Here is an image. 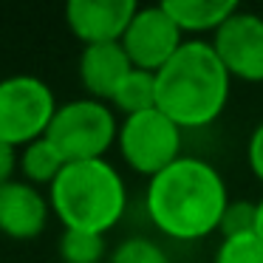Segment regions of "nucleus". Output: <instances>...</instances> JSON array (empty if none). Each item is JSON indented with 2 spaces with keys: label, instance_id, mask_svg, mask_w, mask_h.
Returning <instances> with one entry per match:
<instances>
[{
  "label": "nucleus",
  "instance_id": "f257e3e1",
  "mask_svg": "<svg viewBox=\"0 0 263 263\" xmlns=\"http://www.w3.org/2000/svg\"><path fill=\"white\" fill-rule=\"evenodd\" d=\"M221 170L198 156H181L153 176L144 190V212L156 232L178 243H195L221 229L229 206Z\"/></svg>",
  "mask_w": 263,
  "mask_h": 263
},
{
  "label": "nucleus",
  "instance_id": "f03ea898",
  "mask_svg": "<svg viewBox=\"0 0 263 263\" xmlns=\"http://www.w3.org/2000/svg\"><path fill=\"white\" fill-rule=\"evenodd\" d=\"M232 77L210 40H184L156 71V108L181 130H204L227 110Z\"/></svg>",
  "mask_w": 263,
  "mask_h": 263
},
{
  "label": "nucleus",
  "instance_id": "7ed1b4c3",
  "mask_svg": "<svg viewBox=\"0 0 263 263\" xmlns=\"http://www.w3.org/2000/svg\"><path fill=\"white\" fill-rule=\"evenodd\" d=\"M46 193L63 229L108 235L127 212V184L108 159L71 161Z\"/></svg>",
  "mask_w": 263,
  "mask_h": 263
},
{
  "label": "nucleus",
  "instance_id": "20e7f679",
  "mask_svg": "<svg viewBox=\"0 0 263 263\" xmlns=\"http://www.w3.org/2000/svg\"><path fill=\"white\" fill-rule=\"evenodd\" d=\"M116 136H119L116 110L108 102L91 97L63 102L46 130V139L60 150L65 164L105 159L110 147H116Z\"/></svg>",
  "mask_w": 263,
  "mask_h": 263
},
{
  "label": "nucleus",
  "instance_id": "39448f33",
  "mask_svg": "<svg viewBox=\"0 0 263 263\" xmlns=\"http://www.w3.org/2000/svg\"><path fill=\"white\" fill-rule=\"evenodd\" d=\"M60 102L51 85L34 74L0 80V142L26 147L46 136Z\"/></svg>",
  "mask_w": 263,
  "mask_h": 263
},
{
  "label": "nucleus",
  "instance_id": "423d86ee",
  "mask_svg": "<svg viewBox=\"0 0 263 263\" xmlns=\"http://www.w3.org/2000/svg\"><path fill=\"white\" fill-rule=\"evenodd\" d=\"M181 133V127L173 119H167L159 108H150L133 116H122L116 150L133 173L150 181L153 176H159L161 170H167L173 161L184 156Z\"/></svg>",
  "mask_w": 263,
  "mask_h": 263
},
{
  "label": "nucleus",
  "instance_id": "0eeeda50",
  "mask_svg": "<svg viewBox=\"0 0 263 263\" xmlns=\"http://www.w3.org/2000/svg\"><path fill=\"white\" fill-rule=\"evenodd\" d=\"M184 40L187 37L173 23L167 9L161 3H156V6L136 9L125 37H122V48H125L133 68L156 74L161 65H167L173 60V54L184 46Z\"/></svg>",
  "mask_w": 263,
  "mask_h": 263
},
{
  "label": "nucleus",
  "instance_id": "6e6552de",
  "mask_svg": "<svg viewBox=\"0 0 263 263\" xmlns=\"http://www.w3.org/2000/svg\"><path fill=\"white\" fill-rule=\"evenodd\" d=\"M212 48L232 80L257 85L263 82V17L238 9L212 34Z\"/></svg>",
  "mask_w": 263,
  "mask_h": 263
},
{
  "label": "nucleus",
  "instance_id": "1a4fd4ad",
  "mask_svg": "<svg viewBox=\"0 0 263 263\" xmlns=\"http://www.w3.org/2000/svg\"><path fill=\"white\" fill-rule=\"evenodd\" d=\"M136 9V0H71L65 6V26L82 46L122 43Z\"/></svg>",
  "mask_w": 263,
  "mask_h": 263
},
{
  "label": "nucleus",
  "instance_id": "9d476101",
  "mask_svg": "<svg viewBox=\"0 0 263 263\" xmlns=\"http://www.w3.org/2000/svg\"><path fill=\"white\" fill-rule=\"evenodd\" d=\"M51 204L48 193L40 187L14 178L0 187V235L12 240H34L46 232Z\"/></svg>",
  "mask_w": 263,
  "mask_h": 263
},
{
  "label": "nucleus",
  "instance_id": "9b49d317",
  "mask_svg": "<svg viewBox=\"0 0 263 263\" xmlns=\"http://www.w3.org/2000/svg\"><path fill=\"white\" fill-rule=\"evenodd\" d=\"M130 60H127L122 43H99V46H82L80 63V82L85 88V97L108 102L122 77L130 71Z\"/></svg>",
  "mask_w": 263,
  "mask_h": 263
},
{
  "label": "nucleus",
  "instance_id": "f8f14e48",
  "mask_svg": "<svg viewBox=\"0 0 263 263\" xmlns=\"http://www.w3.org/2000/svg\"><path fill=\"white\" fill-rule=\"evenodd\" d=\"M161 6L181 29V34H190L193 40H201V34H215L240 9L235 0H164Z\"/></svg>",
  "mask_w": 263,
  "mask_h": 263
},
{
  "label": "nucleus",
  "instance_id": "ddd939ff",
  "mask_svg": "<svg viewBox=\"0 0 263 263\" xmlns=\"http://www.w3.org/2000/svg\"><path fill=\"white\" fill-rule=\"evenodd\" d=\"M65 167V159L60 156V150L48 142L46 136L37 139V142L20 147V164H17V173L23 181L34 184V187H51L54 178L60 176V170Z\"/></svg>",
  "mask_w": 263,
  "mask_h": 263
},
{
  "label": "nucleus",
  "instance_id": "4468645a",
  "mask_svg": "<svg viewBox=\"0 0 263 263\" xmlns=\"http://www.w3.org/2000/svg\"><path fill=\"white\" fill-rule=\"evenodd\" d=\"M108 105L122 116H133L156 108V74L142 68H130L116 85V91L110 93Z\"/></svg>",
  "mask_w": 263,
  "mask_h": 263
},
{
  "label": "nucleus",
  "instance_id": "2eb2a0df",
  "mask_svg": "<svg viewBox=\"0 0 263 263\" xmlns=\"http://www.w3.org/2000/svg\"><path fill=\"white\" fill-rule=\"evenodd\" d=\"M57 255L63 263H102L108 260L110 252L105 243V235L63 229L57 240Z\"/></svg>",
  "mask_w": 263,
  "mask_h": 263
},
{
  "label": "nucleus",
  "instance_id": "dca6fc26",
  "mask_svg": "<svg viewBox=\"0 0 263 263\" xmlns=\"http://www.w3.org/2000/svg\"><path fill=\"white\" fill-rule=\"evenodd\" d=\"M108 263H173V257L167 255V249L159 240L144 238V235H130L110 249Z\"/></svg>",
  "mask_w": 263,
  "mask_h": 263
},
{
  "label": "nucleus",
  "instance_id": "f3484780",
  "mask_svg": "<svg viewBox=\"0 0 263 263\" xmlns=\"http://www.w3.org/2000/svg\"><path fill=\"white\" fill-rule=\"evenodd\" d=\"M212 263H263V240L257 238V232L221 238Z\"/></svg>",
  "mask_w": 263,
  "mask_h": 263
},
{
  "label": "nucleus",
  "instance_id": "a211bd4d",
  "mask_svg": "<svg viewBox=\"0 0 263 263\" xmlns=\"http://www.w3.org/2000/svg\"><path fill=\"white\" fill-rule=\"evenodd\" d=\"M257 229V201L240 198L229 201L227 212L221 218V238H238V235H252Z\"/></svg>",
  "mask_w": 263,
  "mask_h": 263
},
{
  "label": "nucleus",
  "instance_id": "6ab92c4d",
  "mask_svg": "<svg viewBox=\"0 0 263 263\" xmlns=\"http://www.w3.org/2000/svg\"><path fill=\"white\" fill-rule=\"evenodd\" d=\"M246 164H249L252 176L263 184V119L255 125V130L246 139Z\"/></svg>",
  "mask_w": 263,
  "mask_h": 263
},
{
  "label": "nucleus",
  "instance_id": "aec40b11",
  "mask_svg": "<svg viewBox=\"0 0 263 263\" xmlns=\"http://www.w3.org/2000/svg\"><path fill=\"white\" fill-rule=\"evenodd\" d=\"M17 164H20V150L0 142V187L17 178Z\"/></svg>",
  "mask_w": 263,
  "mask_h": 263
},
{
  "label": "nucleus",
  "instance_id": "412c9836",
  "mask_svg": "<svg viewBox=\"0 0 263 263\" xmlns=\"http://www.w3.org/2000/svg\"><path fill=\"white\" fill-rule=\"evenodd\" d=\"M255 232H257V238L263 240V195L257 198V229Z\"/></svg>",
  "mask_w": 263,
  "mask_h": 263
}]
</instances>
